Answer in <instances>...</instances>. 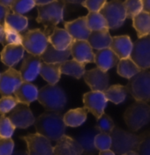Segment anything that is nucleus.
<instances>
[{
	"instance_id": "nucleus-1",
	"label": "nucleus",
	"mask_w": 150,
	"mask_h": 155,
	"mask_svg": "<svg viewBox=\"0 0 150 155\" xmlns=\"http://www.w3.org/2000/svg\"><path fill=\"white\" fill-rule=\"evenodd\" d=\"M36 132L46 137L50 141H58L65 135L66 127L64 116L60 112L47 111L39 116L35 122Z\"/></svg>"
},
{
	"instance_id": "nucleus-2",
	"label": "nucleus",
	"mask_w": 150,
	"mask_h": 155,
	"mask_svg": "<svg viewBox=\"0 0 150 155\" xmlns=\"http://www.w3.org/2000/svg\"><path fill=\"white\" fill-rule=\"evenodd\" d=\"M65 4L64 0H54L45 5H37L38 15L36 21L43 26V31L48 36H50L60 22L63 21Z\"/></svg>"
},
{
	"instance_id": "nucleus-3",
	"label": "nucleus",
	"mask_w": 150,
	"mask_h": 155,
	"mask_svg": "<svg viewBox=\"0 0 150 155\" xmlns=\"http://www.w3.org/2000/svg\"><path fill=\"white\" fill-rule=\"evenodd\" d=\"M37 101L47 111L61 112L67 102L64 90L57 85H47L39 90Z\"/></svg>"
},
{
	"instance_id": "nucleus-4",
	"label": "nucleus",
	"mask_w": 150,
	"mask_h": 155,
	"mask_svg": "<svg viewBox=\"0 0 150 155\" xmlns=\"http://www.w3.org/2000/svg\"><path fill=\"white\" fill-rule=\"evenodd\" d=\"M124 120L128 129L136 132L150 123V105L148 102L135 101L129 106L125 114Z\"/></svg>"
},
{
	"instance_id": "nucleus-5",
	"label": "nucleus",
	"mask_w": 150,
	"mask_h": 155,
	"mask_svg": "<svg viewBox=\"0 0 150 155\" xmlns=\"http://www.w3.org/2000/svg\"><path fill=\"white\" fill-rule=\"evenodd\" d=\"M112 139L111 150L118 155H122L131 151H137L140 143V135L132 131H128L118 127H115L110 133Z\"/></svg>"
},
{
	"instance_id": "nucleus-6",
	"label": "nucleus",
	"mask_w": 150,
	"mask_h": 155,
	"mask_svg": "<svg viewBox=\"0 0 150 155\" xmlns=\"http://www.w3.org/2000/svg\"><path fill=\"white\" fill-rule=\"evenodd\" d=\"M126 87L135 101L150 102V71L141 70L131 78Z\"/></svg>"
},
{
	"instance_id": "nucleus-7",
	"label": "nucleus",
	"mask_w": 150,
	"mask_h": 155,
	"mask_svg": "<svg viewBox=\"0 0 150 155\" xmlns=\"http://www.w3.org/2000/svg\"><path fill=\"white\" fill-rule=\"evenodd\" d=\"M49 44V36L39 28L28 30L22 35V46L32 55L41 57Z\"/></svg>"
},
{
	"instance_id": "nucleus-8",
	"label": "nucleus",
	"mask_w": 150,
	"mask_h": 155,
	"mask_svg": "<svg viewBox=\"0 0 150 155\" xmlns=\"http://www.w3.org/2000/svg\"><path fill=\"white\" fill-rule=\"evenodd\" d=\"M100 12L107 20L110 29L121 28L127 18L124 2L121 0H110L107 2Z\"/></svg>"
},
{
	"instance_id": "nucleus-9",
	"label": "nucleus",
	"mask_w": 150,
	"mask_h": 155,
	"mask_svg": "<svg viewBox=\"0 0 150 155\" xmlns=\"http://www.w3.org/2000/svg\"><path fill=\"white\" fill-rule=\"evenodd\" d=\"M28 147V155H54V147L51 141L39 133H29L20 137Z\"/></svg>"
},
{
	"instance_id": "nucleus-10",
	"label": "nucleus",
	"mask_w": 150,
	"mask_h": 155,
	"mask_svg": "<svg viewBox=\"0 0 150 155\" xmlns=\"http://www.w3.org/2000/svg\"><path fill=\"white\" fill-rule=\"evenodd\" d=\"M130 58L141 70L150 68V35L139 38L133 43Z\"/></svg>"
},
{
	"instance_id": "nucleus-11",
	"label": "nucleus",
	"mask_w": 150,
	"mask_h": 155,
	"mask_svg": "<svg viewBox=\"0 0 150 155\" xmlns=\"http://www.w3.org/2000/svg\"><path fill=\"white\" fill-rule=\"evenodd\" d=\"M23 82L20 71L13 67H9L0 75V95L9 96L14 94Z\"/></svg>"
},
{
	"instance_id": "nucleus-12",
	"label": "nucleus",
	"mask_w": 150,
	"mask_h": 155,
	"mask_svg": "<svg viewBox=\"0 0 150 155\" xmlns=\"http://www.w3.org/2000/svg\"><path fill=\"white\" fill-rule=\"evenodd\" d=\"M107 102L108 100L104 93L101 91H91L83 95L84 107L96 118V120L104 114Z\"/></svg>"
},
{
	"instance_id": "nucleus-13",
	"label": "nucleus",
	"mask_w": 150,
	"mask_h": 155,
	"mask_svg": "<svg viewBox=\"0 0 150 155\" xmlns=\"http://www.w3.org/2000/svg\"><path fill=\"white\" fill-rule=\"evenodd\" d=\"M8 117L15 128L27 129L31 125L35 124V118L33 115L28 105L19 103L10 113Z\"/></svg>"
},
{
	"instance_id": "nucleus-14",
	"label": "nucleus",
	"mask_w": 150,
	"mask_h": 155,
	"mask_svg": "<svg viewBox=\"0 0 150 155\" xmlns=\"http://www.w3.org/2000/svg\"><path fill=\"white\" fill-rule=\"evenodd\" d=\"M42 60L40 56H35L28 53L20 66V74L25 82H33L40 74L41 65Z\"/></svg>"
},
{
	"instance_id": "nucleus-15",
	"label": "nucleus",
	"mask_w": 150,
	"mask_h": 155,
	"mask_svg": "<svg viewBox=\"0 0 150 155\" xmlns=\"http://www.w3.org/2000/svg\"><path fill=\"white\" fill-rule=\"evenodd\" d=\"M84 80L86 84L92 89V91H105L110 84V76L107 71L100 68H94L86 71L84 74Z\"/></svg>"
},
{
	"instance_id": "nucleus-16",
	"label": "nucleus",
	"mask_w": 150,
	"mask_h": 155,
	"mask_svg": "<svg viewBox=\"0 0 150 155\" xmlns=\"http://www.w3.org/2000/svg\"><path fill=\"white\" fill-rule=\"evenodd\" d=\"M71 56L83 64L95 63V52L88 40H74L71 47Z\"/></svg>"
},
{
	"instance_id": "nucleus-17",
	"label": "nucleus",
	"mask_w": 150,
	"mask_h": 155,
	"mask_svg": "<svg viewBox=\"0 0 150 155\" xmlns=\"http://www.w3.org/2000/svg\"><path fill=\"white\" fill-rule=\"evenodd\" d=\"M99 130L94 128H87L75 136V139L80 143L83 149V155H99L98 149L95 145V137Z\"/></svg>"
},
{
	"instance_id": "nucleus-18",
	"label": "nucleus",
	"mask_w": 150,
	"mask_h": 155,
	"mask_svg": "<svg viewBox=\"0 0 150 155\" xmlns=\"http://www.w3.org/2000/svg\"><path fill=\"white\" fill-rule=\"evenodd\" d=\"M54 155H83V149L74 137L64 135L54 146Z\"/></svg>"
},
{
	"instance_id": "nucleus-19",
	"label": "nucleus",
	"mask_w": 150,
	"mask_h": 155,
	"mask_svg": "<svg viewBox=\"0 0 150 155\" xmlns=\"http://www.w3.org/2000/svg\"><path fill=\"white\" fill-rule=\"evenodd\" d=\"M25 57V48L22 45L6 44L0 52L1 62L8 66L14 67Z\"/></svg>"
},
{
	"instance_id": "nucleus-20",
	"label": "nucleus",
	"mask_w": 150,
	"mask_h": 155,
	"mask_svg": "<svg viewBox=\"0 0 150 155\" xmlns=\"http://www.w3.org/2000/svg\"><path fill=\"white\" fill-rule=\"evenodd\" d=\"M64 25L74 40H88L92 32L88 26L86 16L64 22Z\"/></svg>"
},
{
	"instance_id": "nucleus-21",
	"label": "nucleus",
	"mask_w": 150,
	"mask_h": 155,
	"mask_svg": "<svg viewBox=\"0 0 150 155\" xmlns=\"http://www.w3.org/2000/svg\"><path fill=\"white\" fill-rule=\"evenodd\" d=\"M120 58L110 48H102L95 52V63L96 66L104 71L118 65Z\"/></svg>"
},
{
	"instance_id": "nucleus-22",
	"label": "nucleus",
	"mask_w": 150,
	"mask_h": 155,
	"mask_svg": "<svg viewBox=\"0 0 150 155\" xmlns=\"http://www.w3.org/2000/svg\"><path fill=\"white\" fill-rule=\"evenodd\" d=\"M110 48L120 59H124L131 57L133 48V42L128 35L114 36L112 37Z\"/></svg>"
},
{
	"instance_id": "nucleus-23",
	"label": "nucleus",
	"mask_w": 150,
	"mask_h": 155,
	"mask_svg": "<svg viewBox=\"0 0 150 155\" xmlns=\"http://www.w3.org/2000/svg\"><path fill=\"white\" fill-rule=\"evenodd\" d=\"M73 41L74 39L65 28H56L49 36V42L58 50H65L71 48Z\"/></svg>"
},
{
	"instance_id": "nucleus-24",
	"label": "nucleus",
	"mask_w": 150,
	"mask_h": 155,
	"mask_svg": "<svg viewBox=\"0 0 150 155\" xmlns=\"http://www.w3.org/2000/svg\"><path fill=\"white\" fill-rule=\"evenodd\" d=\"M39 89L31 82H23L15 91L14 96L22 104L29 105L38 99Z\"/></svg>"
},
{
	"instance_id": "nucleus-25",
	"label": "nucleus",
	"mask_w": 150,
	"mask_h": 155,
	"mask_svg": "<svg viewBox=\"0 0 150 155\" xmlns=\"http://www.w3.org/2000/svg\"><path fill=\"white\" fill-rule=\"evenodd\" d=\"M91 47L96 50L110 48L112 36L110 35L109 29H103L98 31H92L88 39Z\"/></svg>"
},
{
	"instance_id": "nucleus-26",
	"label": "nucleus",
	"mask_w": 150,
	"mask_h": 155,
	"mask_svg": "<svg viewBox=\"0 0 150 155\" xmlns=\"http://www.w3.org/2000/svg\"><path fill=\"white\" fill-rule=\"evenodd\" d=\"M71 56V48L65 50H58L55 48L51 44H49L43 54L41 56L42 62L50 64H62L68 60Z\"/></svg>"
},
{
	"instance_id": "nucleus-27",
	"label": "nucleus",
	"mask_w": 150,
	"mask_h": 155,
	"mask_svg": "<svg viewBox=\"0 0 150 155\" xmlns=\"http://www.w3.org/2000/svg\"><path fill=\"white\" fill-rule=\"evenodd\" d=\"M88 112L89 111L85 107L68 110L64 115V121L65 125L72 128L81 126L86 122Z\"/></svg>"
},
{
	"instance_id": "nucleus-28",
	"label": "nucleus",
	"mask_w": 150,
	"mask_h": 155,
	"mask_svg": "<svg viewBox=\"0 0 150 155\" xmlns=\"http://www.w3.org/2000/svg\"><path fill=\"white\" fill-rule=\"evenodd\" d=\"M60 64H50L42 62L40 75L50 85H57L61 78Z\"/></svg>"
},
{
	"instance_id": "nucleus-29",
	"label": "nucleus",
	"mask_w": 150,
	"mask_h": 155,
	"mask_svg": "<svg viewBox=\"0 0 150 155\" xmlns=\"http://www.w3.org/2000/svg\"><path fill=\"white\" fill-rule=\"evenodd\" d=\"M85 64H86L78 62L73 58L72 60H66L63 62L62 64H60L61 73L65 75L72 76L77 79H80L84 76L86 72Z\"/></svg>"
},
{
	"instance_id": "nucleus-30",
	"label": "nucleus",
	"mask_w": 150,
	"mask_h": 155,
	"mask_svg": "<svg viewBox=\"0 0 150 155\" xmlns=\"http://www.w3.org/2000/svg\"><path fill=\"white\" fill-rule=\"evenodd\" d=\"M132 27L139 38L150 35V13L142 11L132 19Z\"/></svg>"
},
{
	"instance_id": "nucleus-31",
	"label": "nucleus",
	"mask_w": 150,
	"mask_h": 155,
	"mask_svg": "<svg viewBox=\"0 0 150 155\" xmlns=\"http://www.w3.org/2000/svg\"><path fill=\"white\" fill-rule=\"evenodd\" d=\"M103 93L109 101L118 105L123 103L125 101L129 92L126 86L113 85L108 87L105 91H103Z\"/></svg>"
},
{
	"instance_id": "nucleus-32",
	"label": "nucleus",
	"mask_w": 150,
	"mask_h": 155,
	"mask_svg": "<svg viewBox=\"0 0 150 155\" xmlns=\"http://www.w3.org/2000/svg\"><path fill=\"white\" fill-rule=\"evenodd\" d=\"M140 71L141 69L133 62V60L131 58L120 59L117 65V71L118 75L127 79H130L131 78L135 76Z\"/></svg>"
},
{
	"instance_id": "nucleus-33",
	"label": "nucleus",
	"mask_w": 150,
	"mask_h": 155,
	"mask_svg": "<svg viewBox=\"0 0 150 155\" xmlns=\"http://www.w3.org/2000/svg\"><path fill=\"white\" fill-rule=\"evenodd\" d=\"M86 17L88 26L91 31L110 29L107 20L100 12H89Z\"/></svg>"
},
{
	"instance_id": "nucleus-34",
	"label": "nucleus",
	"mask_w": 150,
	"mask_h": 155,
	"mask_svg": "<svg viewBox=\"0 0 150 155\" xmlns=\"http://www.w3.org/2000/svg\"><path fill=\"white\" fill-rule=\"evenodd\" d=\"M5 23L10 26L12 28L17 30L18 32H24L28 27V19L22 15L18 14L13 12H10L9 14L6 16Z\"/></svg>"
},
{
	"instance_id": "nucleus-35",
	"label": "nucleus",
	"mask_w": 150,
	"mask_h": 155,
	"mask_svg": "<svg viewBox=\"0 0 150 155\" xmlns=\"http://www.w3.org/2000/svg\"><path fill=\"white\" fill-rule=\"evenodd\" d=\"M36 5L35 0H12L11 11L18 14H26Z\"/></svg>"
},
{
	"instance_id": "nucleus-36",
	"label": "nucleus",
	"mask_w": 150,
	"mask_h": 155,
	"mask_svg": "<svg viewBox=\"0 0 150 155\" xmlns=\"http://www.w3.org/2000/svg\"><path fill=\"white\" fill-rule=\"evenodd\" d=\"M124 5L126 12V16L129 19H133L143 11L142 0H125Z\"/></svg>"
},
{
	"instance_id": "nucleus-37",
	"label": "nucleus",
	"mask_w": 150,
	"mask_h": 155,
	"mask_svg": "<svg viewBox=\"0 0 150 155\" xmlns=\"http://www.w3.org/2000/svg\"><path fill=\"white\" fill-rule=\"evenodd\" d=\"M95 127L99 130V132L110 134L115 128V124L110 116L103 114L100 118L97 119Z\"/></svg>"
},
{
	"instance_id": "nucleus-38",
	"label": "nucleus",
	"mask_w": 150,
	"mask_h": 155,
	"mask_svg": "<svg viewBox=\"0 0 150 155\" xmlns=\"http://www.w3.org/2000/svg\"><path fill=\"white\" fill-rule=\"evenodd\" d=\"M15 130V126L10 118L5 115L0 116V137H12Z\"/></svg>"
},
{
	"instance_id": "nucleus-39",
	"label": "nucleus",
	"mask_w": 150,
	"mask_h": 155,
	"mask_svg": "<svg viewBox=\"0 0 150 155\" xmlns=\"http://www.w3.org/2000/svg\"><path fill=\"white\" fill-rule=\"evenodd\" d=\"M5 31V41L7 44L13 45H22V35L17 30L12 28L6 23L4 24Z\"/></svg>"
},
{
	"instance_id": "nucleus-40",
	"label": "nucleus",
	"mask_w": 150,
	"mask_h": 155,
	"mask_svg": "<svg viewBox=\"0 0 150 155\" xmlns=\"http://www.w3.org/2000/svg\"><path fill=\"white\" fill-rule=\"evenodd\" d=\"M20 102L15 98V96H2L0 99V114L5 115L10 113L11 111L17 106Z\"/></svg>"
},
{
	"instance_id": "nucleus-41",
	"label": "nucleus",
	"mask_w": 150,
	"mask_h": 155,
	"mask_svg": "<svg viewBox=\"0 0 150 155\" xmlns=\"http://www.w3.org/2000/svg\"><path fill=\"white\" fill-rule=\"evenodd\" d=\"M95 145L99 152L104 150H110L112 145V139L110 134L99 132L95 137Z\"/></svg>"
},
{
	"instance_id": "nucleus-42",
	"label": "nucleus",
	"mask_w": 150,
	"mask_h": 155,
	"mask_svg": "<svg viewBox=\"0 0 150 155\" xmlns=\"http://www.w3.org/2000/svg\"><path fill=\"white\" fill-rule=\"evenodd\" d=\"M136 152L139 155H150V130H146L140 135V143Z\"/></svg>"
},
{
	"instance_id": "nucleus-43",
	"label": "nucleus",
	"mask_w": 150,
	"mask_h": 155,
	"mask_svg": "<svg viewBox=\"0 0 150 155\" xmlns=\"http://www.w3.org/2000/svg\"><path fill=\"white\" fill-rule=\"evenodd\" d=\"M14 149V141L12 137H0V155H12Z\"/></svg>"
},
{
	"instance_id": "nucleus-44",
	"label": "nucleus",
	"mask_w": 150,
	"mask_h": 155,
	"mask_svg": "<svg viewBox=\"0 0 150 155\" xmlns=\"http://www.w3.org/2000/svg\"><path fill=\"white\" fill-rule=\"evenodd\" d=\"M106 3L107 0H86L81 5L89 12H101Z\"/></svg>"
},
{
	"instance_id": "nucleus-45",
	"label": "nucleus",
	"mask_w": 150,
	"mask_h": 155,
	"mask_svg": "<svg viewBox=\"0 0 150 155\" xmlns=\"http://www.w3.org/2000/svg\"><path fill=\"white\" fill-rule=\"evenodd\" d=\"M10 12V8H8V7H6V6H5V5L0 4V24H2V25L5 24L6 16L9 14Z\"/></svg>"
},
{
	"instance_id": "nucleus-46",
	"label": "nucleus",
	"mask_w": 150,
	"mask_h": 155,
	"mask_svg": "<svg viewBox=\"0 0 150 155\" xmlns=\"http://www.w3.org/2000/svg\"><path fill=\"white\" fill-rule=\"evenodd\" d=\"M0 43L3 46H5V43H6L5 41V27L4 25L0 24Z\"/></svg>"
},
{
	"instance_id": "nucleus-47",
	"label": "nucleus",
	"mask_w": 150,
	"mask_h": 155,
	"mask_svg": "<svg viewBox=\"0 0 150 155\" xmlns=\"http://www.w3.org/2000/svg\"><path fill=\"white\" fill-rule=\"evenodd\" d=\"M143 11L150 13V0H142Z\"/></svg>"
},
{
	"instance_id": "nucleus-48",
	"label": "nucleus",
	"mask_w": 150,
	"mask_h": 155,
	"mask_svg": "<svg viewBox=\"0 0 150 155\" xmlns=\"http://www.w3.org/2000/svg\"><path fill=\"white\" fill-rule=\"evenodd\" d=\"M65 3L73 4V5H82L86 0H64Z\"/></svg>"
},
{
	"instance_id": "nucleus-49",
	"label": "nucleus",
	"mask_w": 150,
	"mask_h": 155,
	"mask_svg": "<svg viewBox=\"0 0 150 155\" xmlns=\"http://www.w3.org/2000/svg\"><path fill=\"white\" fill-rule=\"evenodd\" d=\"M0 4L11 9L12 4V0H0Z\"/></svg>"
},
{
	"instance_id": "nucleus-50",
	"label": "nucleus",
	"mask_w": 150,
	"mask_h": 155,
	"mask_svg": "<svg viewBox=\"0 0 150 155\" xmlns=\"http://www.w3.org/2000/svg\"><path fill=\"white\" fill-rule=\"evenodd\" d=\"M99 155H116V153L112 150H104V151H100Z\"/></svg>"
},
{
	"instance_id": "nucleus-51",
	"label": "nucleus",
	"mask_w": 150,
	"mask_h": 155,
	"mask_svg": "<svg viewBox=\"0 0 150 155\" xmlns=\"http://www.w3.org/2000/svg\"><path fill=\"white\" fill-rule=\"evenodd\" d=\"M54 0H35V3H36V5H45V4H48L50 2H52Z\"/></svg>"
},
{
	"instance_id": "nucleus-52",
	"label": "nucleus",
	"mask_w": 150,
	"mask_h": 155,
	"mask_svg": "<svg viewBox=\"0 0 150 155\" xmlns=\"http://www.w3.org/2000/svg\"><path fill=\"white\" fill-rule=\"evenodd\" d=\"M12 155H28V152H24V151H17Z\"/></svg>"
},
{
	"instance_id": "nucleus-53",
	"label": "nucleus",
	"mask_w": 150,
	"mask_h": 155,
	"mask_svg": "<svg viewBox=\"0 0 150 155\" xmlns=\"http://www.w3.org/2000/svg\"><path fill=\"white\" fill-rule=\"evenodd\" d=\"M122 155H139V153L136 151H131V152L125 153H124V154Z\"/></svg>"
},
{
	"instance_id": "nucleus-54",
	"label": "nucleus",
	"mask_w": 150,
	"mask_h": 155,
	"mask_svg": "<svg viewBox=\"0 0 150 155\" xmlns=\"http://www.w3.org/2000/svg\"><path fill=\"white\" fill-rule=\"evenodd\" d=\"M0 75H1V73H0Z\"/></svg>"
}]
</instances>
